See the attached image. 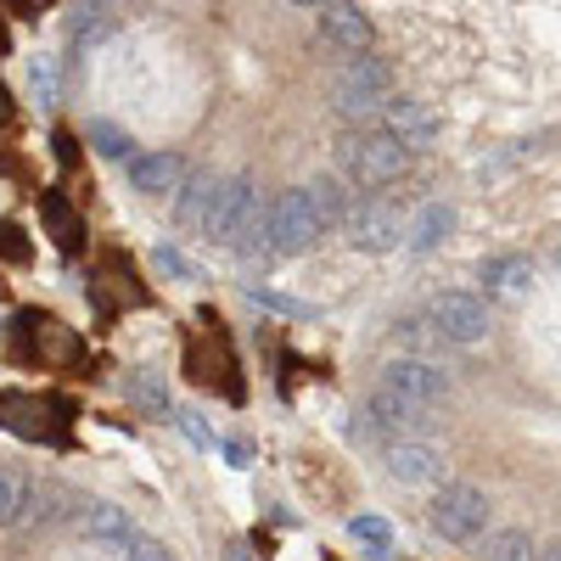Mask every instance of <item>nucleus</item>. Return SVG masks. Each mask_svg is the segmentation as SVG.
Returning <instances> with one entry per match:
<instances>
[{"label": "nucleus", "mask_w": 561, "mask_h": 561, "mask_svg": "<svg viewBox=\"0 0 561 561\" xmlns=\"http://www.w3.org/2000/svg\"><path fill=\"white\" fill-rule=\"evenodd\" d=\"M410 147L388 129H365V135H343L337 140V174L354 185H393L410 169Z\"/></svg>", "instance_id": "nucleus-1"}, {"label": "nucleus", "mask_w": 561, "mask_h": 561, "mask_svg": "<svg viewBox=\"0 0 561 561\" xmlns=\"http://www.w3.org/2000/svg\"><path fill=\"white\" fill-rule=\"evenodd\" d=\"M320 214H314V197L309 185H287V192H275L270 203V225H264V248L270 259H298L320 242Z\"/></svg>", "instance_id": "nucleus-2"}, {"label": "nucleus", "mask_w": 561, "mask_h": 561, "mask_svg": "<svg viewBox=\"0 0 561 561\" xmlns=\"http://www.w3.org/2000/svg\"><path fill=\"white\" fill-rule=\"evenodd\" d=\"M388 102H393V73H388V62H377V57H359V62L332 84V107H337L343 118H354V124L382 118Z\"/></svg>", "instance_id": "nucleus-3"}, {"label": "nucleus", "mask_w": 561, "mask_h": 561, "mask_svg": "<svg viewBox=\"0 0 561 561\" xmlns=\"http://www.w3.org/2000/svg\"><path fill=\"white\" fill-rule=\"evenodd\" d=\"M489 494L478 483H438V500H433V528L455 545H472L489 534Z\"/></svg>", "instance_id": "nucleus-4"}, {"label": "nucleus", "mask_w": 561, "mask_h": 561, "mask_svg": "<svg viewBox=\"0 0 561 561\" xmlns=\"http://www.w3.org/2000/svg\"><path fill=\"white\" fill-rule=\"evenodd\" d=\"M343 237H348V248H359V253H393V248L410 242V219H404L393 203L370 197V203H354V208H348Z\"/></svg>", "instance_id": "nucleus-5"}, {"label": "nucleus", "mask_w": 561, "mask_h": 561, "mask_svg": "<svg viewBox=\"0 0 561 561\" xmlns=\"http://www.w3.org/2000/svg\"><path fill=\"white\" fill-rule=\"evenodd\" d=\"M427 320L438 325V337L455 343V348H478V343L489 337V309H483V298H472V293H438V298L427 304Z\"/></svg>", "instance_id": "nucleus-6"}, {"label": "nucleus", "mask_w": 561, "mask_h": 561, "mask_svg": "<svg viewBox=\"0 0 561 561\" xmlns=\"http://www.w3.org/2000/svg\"><path fill=\"white\" fill-rule=\"evenodd\" d=\"M382 388H393V393H404V399H415V404L438 410V404L449 399V370L433 365V359H415V354H393L388 370H382Z\"/></svg>", "instance_id": "nucleus-7"}, {"label": "nucleus", "mask_w": 561, "mask_h": 561, "mask_svg": "<svg viewBox=\"0 0 561 561\" xmlns=\"http://www.w3.org/2000/svg\"><path fill=\"white\" fill-rule=\"evenodd\" d=\"M415 427H427V404H415L393 388L377 382V393L365 399V421H359V433H388V438H410Z\"/></svg>", "instance_id": "nucleus-8"}, {"label": "nucleus", "mask_w": 561, "mask_h": 561, "mask_svg": "<svg viewBox=\"0 0 561 561\" xmlns=\"http://www.w3.org/2000/svg\"><path fill=\"white\" fill-rule=\"evenodd\" d=\"M320 39L332 45V51H343V57H365L370 45H377V28H370V18H365L359 7L337 0V7L320 12Z\"/></svg>", "instance_id": "nucleus-9"}, {"label": "nucleus", "mask_w": 561, "mask_h": 561, "mask_svg": "<svg viewBox=\"0 0 561 561\" xmlns=\"http://www.w3.org/2000/svg\"><path fill=\"white\" fill-rule=\"evenodd\" d=\"M388 478L393 483H410V489H427V483H444V455L421 438H393L388 444Z\"/></svg>", "instance_id": "nucleus-10"}, {"label": "nucleus", "mask_w": 561, "mask_h": 561, "mask_svg": "<svg viewBox=\"0 0 561 561\" xmlns=\"http://www.w3.org/2000/svg\"><path fill=\"white\" fill-rule=\"evenodd\" d=\"M129 185L140 197H174L180 185H185V158L180 152H135L129 158Z\"/></svg>", "instance_id": "nucleus-11"}, {"label": "nucleus", "mask_w": 561, "mask_h": 561, "mask_svg": "<svg viewBox=\"0 0 561 561\" xmlns=\"http://www.w3.org/2000/svg\"><path fill=\"white\" fill-rule=\"evenodd\" d=\"M478 280H483V293H489V298H500V304H523V298L534 293V259H523V253H494V259H483Z\"/></svg>", "instance_id": "nucleus-12"}, {"label": "nucleus", "mask_w": 561, "mask_h": 561, "mask_svg": "<svg viewBox=\"0 0 561 561\" xmlns=\"http://www.w3.org/2000/svg\"><path fill=\"white\" fill-rule=\"evenodd\" d=\"M382 129L399 135L410 152H421V147H433V140H438V118L427 113V102H415V96H393L388 113H382Z\"/></svg>", "instance_id": "nucleus-13"}, {"label": "nucleus", "mask_w": 561, "mask_h": 561, "mask_svg": "<svg viewBox=\"0 0 561 561\" xmlns=\"http://www.w3.org/2000/svg\"><path fill=\"white\" fill-rule=\"evenodd\" d=\"M79 534L84 539H96V545H113V550H124L129 539H135V528H129V517L118 505H102V500H90V505H79Z\"/></svg>", "instance_id": "nucleus-14"}, {"label": "nucleus", "mask_w": 561, "mask_h": 561, "mask_svg": "<svg viewBox=\"0 0 561 561\" xmlns=\"http://www.w3.org/2000/svg\"><path fill=\"white\" fill-rule=\"evenodd\" d=\"M214 197H219V174H185V185L174 192V219H180L185 230H203Z\"/></svg>", "instance_id": "nucleus-15"}, {"label": "nucleus", "mask_w": 561, "mask_h": 561, "mask_svg": "<svg viewBox=\"0 0 561 561\" xmlns=\"http://www.w3.org/2000/svg\"><path fill=\"white\" fill-rule=\"evenodd\" d=\"M39 517V494L23 472H0V528H23Z\"/></svg>", "instance_id": "nucleus-16"}, {"label": "nucleus", "mask_w": 561, "mask_h": 561, "mask_svg": "<svg viewBox=\"0 0 561 561\" xmlns=\"http://www.w3.org/2000/svg\"><path fill=\"white\" fill-rule=\"evenodd\" d=\"M309 197H314V214H320V225L332 230V225H343L348 219V185H343V174H314L309 180Z\"/></svg>", "instance_id": "nucleus-17"}, {"label": "nucleus", "mask_w": 561, "mask_h": 561, "mask_svg": "<svg viewBox=\"0 0 561 561\" xmlns=\"http://www.w3.org/2000/svg\"><path fill=\"white\" fill-rule=\"evenodd\" d=\"M449 230H455V208L449 203H427V208L415 214V225H410V248L415 253H433Z\"/></svg>", "instance_id": "nucleus-18"}, {"label": "nucleus", "mask_w": 561, "mask_h": 561, "mask_svg": "<svg viewBox=\"0 0 561 561\" xmlns=\"http://www.w3.org/2000/svg\"><path fill=\"white\" fill-rule=\"evenodd\" d=\"M539 550H534V539H528V528H494V534H483V561H534Z\"/></svg>", "instance_id": "nucleus-19"}, {"label": "nucleus", "mask_w": 561, "mask_h": 561, "mask_svg": "<svg viewBox=\"0 0 561 561\" xmlns=\"http://www.w3.org/2000/svg\"><path fill=\"white\" fill-rule=\"evenodd\" d=\"M438 343H444V337H438L433 320H399V325H393V348H399V354L427 359V348H438Z\"/></svg>", "instance_id": "nucleus-20"}, {"label": "nucleus", "mask_w": 561, "mask_h": 561, "mask_svg": "<svg viewBox=\"0 0 561 561\" xmlns=\"http://www.w3.org/2000/svg\"><path fill=\"white\" fill-rule=\"evenodd\" d=\"M348 539L370 545V556H393V523L382 517H348Z\"/></svg>", "instance_id": "nucleus-21"}, {"label": "nucleus", "mask_w": 561, "mask_h": 561, "mask_svg": "<svg viewBox=\"0 0 561 561\" xmlns=\"http://www.w3.org/2000/svg\"><path fill=\"white\" fill-rule=\"evenodd\" d=\"M248 298L253 304H264V309H275V314H314V304H304V298H287V293H275V287H259V280H253V287H248Z\"/></svg>", "instance_id": "nucleus-22"}, {"label": "nucleus", "mask_w": 561, "mask_h": 561, "mask_svg": "<svg viewBox=\"0 0 561 561\" xmlns=\"http://www.w3.org/2000/svg\"><path fill=\"white\" fill-rule=\"evenodd\" d=\"M90 140H96L102 158H135V152H129V135L113 129V124H90Z\"/></svg>", "instance_id": "nucleus-23"}, {"label": "nucleus", "mask_w": 561, "mask_h": 561, "mask_svg": "<svg viewBox=\"0 0 561 561\" xmlns=\"http://www.w3.org/2000/svg\"><path fill=\"white\" fill-rule=\"evenodd\" d=\"M152 264H158L163 275H174V280H197V264L185 259L180 248H169V242H163V248H152Z\"/></svg>", "instance_id": "nucleus-24"}, {"label": "nucleus", "mask_w": 561, "mask_h": 561, "mask_svg": "<svg viewBox=\"0 0 561 561\" xmlns=\"http://www.w3.org/2000/svg\"><path fill=\"white\" fill-rule=\"evenodd\" d=\"M124 561H174V550H169L163 539H147V534H135V539L124 545Z\"/></svg>", "instance_id": "nucleus-25"}, {"label": "nucleus", "mask_w": 561, "mask_h": 561, "mask_svg": "<svg viewBox=\"0 0 561 561\" xmlns=\"http://www.w3.org/2000/svg\"><path fill=\"white\" fill-rule=\"evenodd\" d=\"M129 393H135L140 404H152L158 415H169V393H163L158 382H147V377H129Z\"/></svg>", "instance_id": "nucleus-26"}, {"label": "nucleus", "mask_w": 561, "mask_h": 561, "mask_svg": "<svg viewBox=\"0 0 561 561\" xmlns=\"http://www.w3.org/2000/svg\"><path fill=\"white\" fill-rule=\"evenodd\" d=\"M174 421L185 427V438L192 444H208V433H203V421H197V410H174Z\"/></svg>", "instance_id": "nucleus-27"}, {"label": "nucleus", "mask_w": 561, "mask_h": 561, "mask_svg": "<svg viewBox=\"0 0 561 561\" xmlns=\"http://www.w3.org/2000/svg\"><path fill=\"white\" fill-rule=\"evenodd\" d=\"M34 84H39V107H57V90H51V68H34Z\"/></svg>", "instance_id": "nucleus-28"}, {"label": "nucleus", "mask_w": 561, "mask_h": 561, "mask_svg": "<svg viewBox=\"0 0 561 561\" xmlns=\"http://www.w3.org/2000/svg\"><path fill=\"white\" fill-rule=\"evenodd\" d=\"M287 7H304V12H325V7H337V0H287Z\"/></svg>", "instance_id": "nucleus-29"}, {"label": "nucleus", "mask_w": 561, "mask_h": 561, "mask_svg": "<svg viewBox=\"0 0 561 561\" xmlns=\"http://www.w3.org/2000/svg\"><path fill=\"white\" fill-rule=\"evenodd\" d=\"M534 561H561V545H545V550H539Z\"/></svg>", "instance_id": "nucleus-30"}, {"label": "nucleus", "mask_w": 561, "mask_h": 561, "mask_svg": "<svg viewBox=\"0 0 561 561\" xmlns=\"http://www.w3.org/2000/svg\"><path fill=\"white\" fill-rule=\"evenodd\" d=\"M219 561H248V550H242V545H230V550H225Z\"/></svg>", "instance_id": "nucleus-31"}, {"label": "nucleus", "mask_w": 561, "mask_h": 561, "mask_svg": "<svg viewBox=\"0 0 561 561\" xmlns=\"http://www.w3.org/2000/svg\"><path fill=\"white\" fill-rule=\"evenodd\" d=\"M556 264H561V253H556Z\"/></svg>", "instance_id": "nucleus-32"}]
</instances>
